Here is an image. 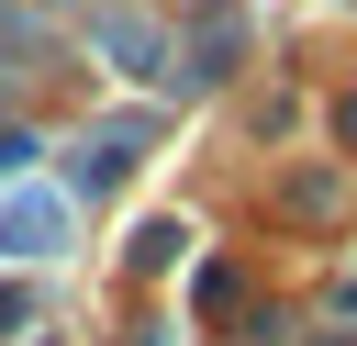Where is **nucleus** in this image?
<instances>
[{"mask_svg":"<svg viewBox=\"0 0 357 346\" xmlns=\"http://www.w3.org/2000/svg\"><path fill=\"white\" fill-rule=\"evenodd\" d=\"M0 246H11V257H56V246H67V201H56V190H11V201H0Z\"/></svg>","mask_w":357,"mask_h":346,"instance_id":"1","label":"nucleus"},{"mask_svg":"<svg viewBox=\"0 0 357 346\" xmlns=\"http://www.w3.org/2000/svg\"><path fill=\"white\" fill-rule=\"evenodd\" d=\"M89 45H100V56H123L134 78H167V33H156L145 11H100V22H89Z\"/></svg>","mask_w":357,"mask_h":346,"instance_id":"2","label":"nucleus"},{"mask_svg":"<svg viewBox=\"0 0 357 346\" xmlns=\"http://www.w3.org/2000/svg\"><path fill=\"white\" fill-rule=\"evenodd\" d=\"M145 134H156V123H100V134H89V156H78V179H89V190H100V179H123Z\"/></svg>","mask_w":357,"mask_h":346,"instance_id":"3","label":"nucleus"},{"mask_svg":"<svg viewBox=\"0 0 357 346\" xmlns=\"http://www.w3.org/2000/svg\"><path fill=\"white\" fill-rule=\"evenodd\" d=\"M335 134H346V145H357V100H346V112H335Z\"/></svg>","mask_w":357,"mask_h":346,"instance_id":"4","label":"nucleus"}]
</instances>
